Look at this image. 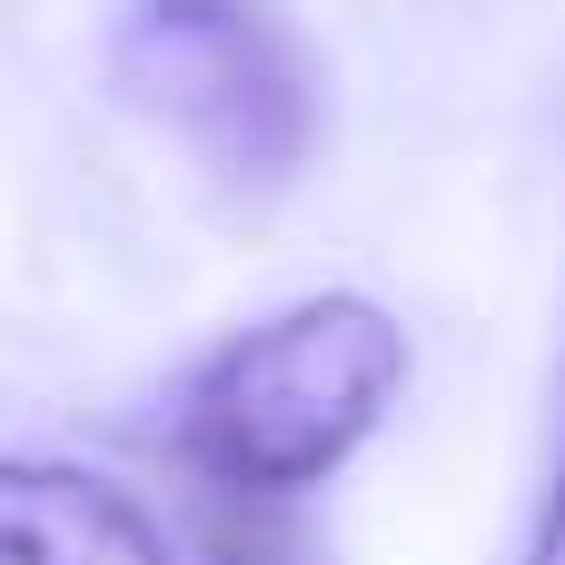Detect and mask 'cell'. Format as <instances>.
Instances as JSON below:
<instances>
[{"label": "cell", "instance_id": "obj_1", "mask_svg": "<svg viewBox=\"0 0 565 565\" xmlns=\"http://www.w3.org/2000/svg\"><path fill=\"white\" fill-rule=\"evenodd\" d=\"M407 387V328L358 298H298L258 328H238L179 397V467L209 487L308 497L328 487L397 407Z\"/></svg>", "mask_w": 565, "mask_h": 565}, {"label": "cell", "instance_id": "obj_2", "mask_svg": "<svg viewBox=\"0 0 565 565\" xmlns=\"http://www.w3.org/2000/svg\"><path fill=\"white\" fill-rule=\"evenodd\" d=\"M99 79L238 199H278L328 129V60L278 0H119Z\"/></svg>", "mask_w": 565, "mask_h": 565}, {"label": "cell", "instance_id": "obj_3", "mask_svg": "<svg viewBox=\"0 0 565 565\" xmlns=\"http://www.w3.org/2000/svg\"><path fill=\"white\" fill-rule=\"evenodd\" d=\"M0 565H179V546L129 487L70 457H0Z\"/></svg>", "mask_w": 565, "mask_h": 565}, {"label": "cell", "instance_id": "obj_4", "mask_svg": "<svg viewBox=\"0 0 565 565\" xmlns=\"http://www.w3.org/2000/svg\"><path fill=\"white\" fill-rule=\"evenodd\" d=\"M189 536H199V565H328L298 497H258V487L189 477Z\"/></svg>", "mask_w": 565, "mask_h": 565}, {"label": "cell", "instance_id": "obj_5", "mask_svg": "<svg viewBox=\"0 0 565 565\" xmlns=\"http://www.w3.org/2000/svg\"><path fill=\"white\" fill-rule=\"evenodd\" d=\"M526 565H565V437H556V477H546V507H536Z\"/></svg>", "mask_w": 565, "mask_h": 565}]
</instances>
